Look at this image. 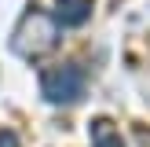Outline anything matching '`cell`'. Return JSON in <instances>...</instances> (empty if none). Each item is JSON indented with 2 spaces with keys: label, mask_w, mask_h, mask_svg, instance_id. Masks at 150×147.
Wrapping results in <instances>:
<instances>
[{
  "label": "cell",
  "mask_w": 150,
  "mask_h": 147,
  "mask_svg": "<svg viewBox=\"0 0 150 147\" xmlns=\"http://www.w3.org/2000/svg\"><path fill=\"white\" fill-rule=\"evenodd\" d=\"M59 37H62L59 33V19L40 11V7H33V11H26L18 19V26L11 33V48L22 59H40V55L59 48Z\"/></svg>",
  "instance_id": "cell-1"
},
{
  "label": "cell",
  "mask_w": 150,
  "mask_h": 147,
  "mask_svg": "<svg viewBox=\"0 0 150 147\" xmlns=\"http://www.w3.org/2000/svg\"><path fill=\"white\" fill-rule=\"evenodd\" d=\"M40 92L48 103H55V107H66V103H77L81 96H84V70L81 66H55V70H48L40 77Z\"/></svg>",
  "instance_id": "cell-2"
},
{
  "label": "cell",
  "mask_w": 150,
  "mask_h": 147,
  "mask_svg": "<svg viewBox=\"0 0 150 147\" xmlns=\"http://www.w3.org/2000/svg\"><path fill=\"white\" fill-rule=\"evenodd\" d=\"M92 15V0H55V19L62 26H84Z\"/></svg>",
  "instance_id": "cell-3"
},
{
  "label": "cell",
  "mask_w": 150,
  "mask_h": 147,
  "mask_svg": "<svg viewBox=\"0 0 150 147\" xmlns=\"http://www.w3.org/2000/svg\"><path fill=\"white\" fill-rule=\"evenodd\" d=\"M88 132H92V147H125L121 132H117V125L110 121V118H95V121L88 125Z\"/></svg>",
  "instance_id": "cell-4"
},
{
  "label": "cell",
  "mask_w": 150,
  "mask_h": 147,
  "mask_svg": "<svg viewBox=\"0 0 150 147\" xmlns=\"http://www.w3.org/2000/svg\"><path fill=\"white\" fill-rule=\"evenodd\" d=\"M0 147H18V136L11 129H0Z\"/></svg>",
  "instance_id": "cell-5"
}]
</instances>
